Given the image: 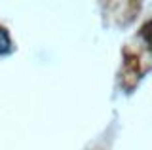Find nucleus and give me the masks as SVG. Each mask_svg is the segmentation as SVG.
Segmentation results:
<instances>
[{"label":"nucleus","mask_w":152,"mask_h":150,"mask_svg":"<svg viewBox=\"0 0 152 150\" xmlns=\"http://www.w3.org/2000/svg\"><path fill=\"white\" fill-rule=\"evenodd\" d=\"M12 50V38H10V32L0 25V55H6Z\"/></svg>","instance_id":"1"},{"label":"nucleus","mask_w":152,"mask_h":150,"mask_svg":"<svg viewBox=\"0 0 152 150\" xmlns=\"http://www.w3.org/2000/svg\"><path fill=\"white\" fill-rule=\"evenodd\" d=\"M141 36H142V40H145V44L148 46V50L152 51V21H148V23H145V25H142Z\"/></svg>","instance_id":"2"}]
</instances>
